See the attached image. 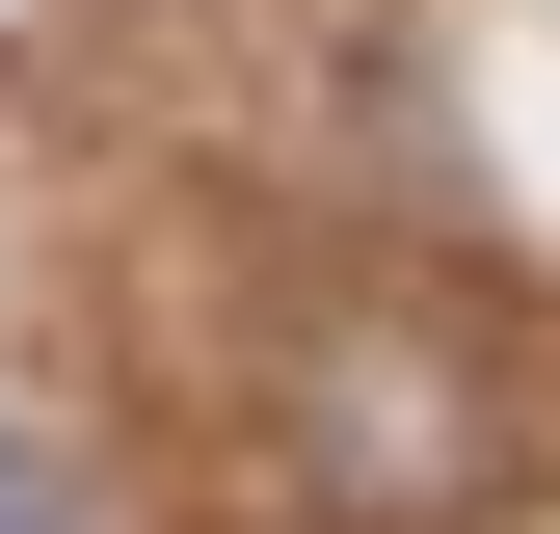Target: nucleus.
<instances>
[{
    "label": "nucleus",
    "instance_id": "1",
    "mask_svg": "<svg viewBox=\"0 0 560 534\" xmlns=\"http://www.w3.org/2000/svg\"><path fill=\"white\" fill-rule=\"evenodd\" d=\"M294 481H320L347 534H428V508L480 481V374L428 348V321H347V348H320V400H294Z\"/></svg>",
    "mask_w": 560,
    "mask_h": 534
},
{
    "label": "nucleus",
    "instance_id": "2",
    "mask_svg": "<svg viewBox=\"0 0 560 534\" xmlns=\"http://www.w3.org/2000/svg\"><path fill=\"white\" fill-rule=\"evenodd\" d=\"M0 534H107V508H81V454H27V428H0Z\"/></svg>",
    "mask_w": 560,
    "mask_h": 534
}]
</instances>
